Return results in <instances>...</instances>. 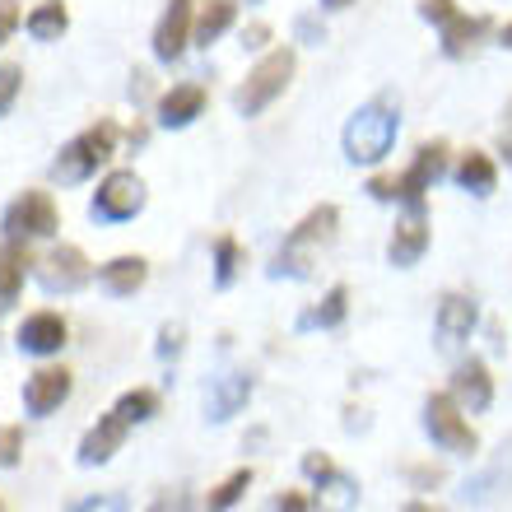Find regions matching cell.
<instances>
[{
	"mask_svg": "<svg viewBox=\"0 0 512 512\" xmlns=\"http://www.w3.org/2000/svg\"><path fill=\"white\" fill-rule=\"evenodd\" d=\"M396 131H401V103H396L391 94L368 98L364 108L345 122V135H340L345 159H350V163H368V168H373V163H382L391 154Z\"/></svg>",
	"mask_w": 512,
	"mask_h": 512,
	"instance_id": "6da1fadb",
	"label": "cell"
},
{
	"mask_svg": "<svg viewBox=\"0 0 512 512\" xmlns=\"http://www.w3.org/2000/svg\"><path fill=\"white\" fill-rule=\"evenodd\" d=\"M336 224H340V210H336V205H317V210H308V215H303L294 229H289L284 247L275 252V261H270V275H275V280H280V275H289V280H308L312 266H317V252H322V247L336 238Z\"/></svg>",
	"mask_w": 512,
	"mask_h": 512,
	"instance_id": "7a4b0ae2",
	"label": "cell"
},
{
	"mask_svg": "<svg viewBox=\"0 0 512 512\" xmlns=\"http://www.w3.org/2000/svg\"><path fill=\"white\" fill-rule=\"evenodd\" d=\"M19 457H24V429L19 424H0V471L19 466Z\"/></svg>",
	"mask_w": 512,
	"mask_h": 512,
	"instance_id": "4dcf8cb0",
	"label": "cell"
},
{
	"mask_svg": "<svg viewBox=\"0 0 512 512\" xmlns=\"http://www.w3.org/2000/svg\"><path fill=\"white\" fill-rule=\"evenodd\" d=\"M238 270H243V247L233 233H219L215 238V289H229L238 280Z\"/></svg>",
	"mask_w": 512,
	"mask_h": 512,
	"instance_id": "f1b7e54d",
	"label": "cell"
},
{
	"mask_svg": "<svg viewBox=\"0 0 512 512\" xmlns=\"http://www.w3.org/2000/svg\"><path fill=\"white\" fill-rule=\"evenodd\" d=\"M140 210H145V182H140L135 168L108 173L98 182L94 201H89V215L103 219V224H126V219H135Z\"/></svg>",
	"mask_w": 512,
	"mask_h": 512,
	"instance_id": "ba28073f",
	"label": "cell"
},
{
	"mask_svg": "<svg viewBox=\"0 0 512 512\" xmlns=\"http://www.w3.org/2000/svg\"><path fill=\"white\" fill-rule=\"evenodd\" d=\"M326 10H345V5H354V0H322Z\"/></svg>",
	"mask_w": 512,
	"mask_h": 512,
	"instance_id": "ee69618b",
	"label": "cell"
},
{
	"mask_svg": "<svg viewBox=\"0 0 512 512\" xmlns=\"http://www.w3.org/2000/svg\"><path fill=\"white\" fill-rule=\"evenodd\" d=\"M266 42H270V28H266V24H252V28L243 33V47H247V52H261Z\"/></svg>",
	"mask_w": 512,
	"mask_h": 512,
	"instance_id": "60d3db41",
	"label": "cell"
},
{
	"mask_svg": "<svg viewBox=\"0 0 512 512\" xmlns=\"http://www.w3.org/2000/svg\"><path fill=\"white\" fill-rule=\"evenodd\" d=\"M0 512H5V508H0Z\"/></svg>",
	"mask_w": 512,
	"mask_h": 512,
	"instance_id": "c3c4849f",
	"label": "cell"
},
{
	"mask_svg": "<svg viewBox=\"0 0 512 512\" xmlns=\"http://www.w3.org/2000/svg\"><path fill=\"white\" fill-rule=\"evenodd\" d=\"M424 433H429L443 452H452V457H471L475 447H480L471 419L452 401V391H433L429 401H424Z\"/></svg>",
	"mask_w": 512,
	"mask_h": 512,
	"instance_id": "8992f818",
	"label": "cell"
},
{
	"mask_svg": "<svg viewBox=\"0 0 512 512\" xmlns=\"http://www.w3.org/2000/svg\"><path fill=\"white\" fill-rule=\"evenodd\" d=\"M145 512H196V503H191L187 489H163V494L149 503Z\"/></svg>",
	"mask_w": 512,
	"mask_h": 512,
	"instance_id": "836d02e7",
	"label": "cell"
},
{
	"mask_svg": "<svg viewBox=\"0 0 512 512\" xmlns=\"http://www.w3.org/2000/svg\"><path fill=\"white\" fill-rule=\"evenodd\" d=\"M149 280V261L145 256H112L108 266H98V284L112 298H131L135 289H145Z\"/></svg>",
	"mask_w": 512,
	"mask_h": 512,
	"instance_id": "ffe728a7",
	"label": "cell"
},
{
	"mask_svg": "<svg viewBox=\"0 0 512 512\" xmlns=\"http://www.w3.org/2000/svg\"><path fill=\"white\" fill-rule=\"evenodd\" d=\"M429 252V210L424 205H405V215L396 219V229L387 238V261L396 270L419 266V256Z\"/></svg>",
	"mask_w": 512,
	"mask_h": 512,
	"instance_id": "8fae6325",
	"label": "cell"
},
{
	"mask_svg": "<svg viewBox=\"0 0 512 512\" xmlns=\"http://www.w3.org/2000/svg\"><path fill=\"white\" fill-rule=\"evenodd\" d=\"M503 489H512V438H503L499 452H494V461H489L485 471H475L471 480L461 485V503H475V508H485V503L499 499Z\"/></svg>",
	"mask_w": 512,
	"mask_h": 512,
	"instance_id": "5bb4252c",
	"label": "cell"
},
{
	"mask_svg": "<svg viewBox=\"0 0 512 512\" xmlns=\"http://www.w3.org/2000/svg\"><path fill=\"white\" fill-rule=\"evenodd\" d=\"M187 42H196V5L191 0H168L159 28H154V56L163 66H173V61H182Z\"/></svg>",
	"mask_w": 512,
	"mask_h": 512,
	"instance_id": "30bf717a",
	"label": "cell"
},
{
	"mask_svg": "<svg viewBox=\"0 0 512 512\" xmlns=\"http://www.w3.org/2000/svg\"><path fill=\"white\" fill-rule=\"evenodd\" d=\"M247 489H252V466H243V471H233L229 480H219L215 489H210V499H205V512H229L233 503L243 499Z\"/></svg>",
	"mask_w": 512,
	"mask_h": 512,
	"instance_id": "f546056e",
	"label": "cell"
},
{
	"mask_svg": "<svg viewBox=\"0 0 512 512\" xmlns=\"http://www.w3.org/2000/svg\"><path fill=\"white\" fill-rule=\"evenodd\" d=\"M28 28V38H38V42H56L61 33L70 28V10H66V0H42V5H33L24 19Z\"/></svg>",
	"mask_w": 512,
	"mask_h": 512,
	"instance_id": "484cf974",
	"label": "cell"
},
{
	"mask_svg": "<svg viewBox=\"0 0 512 512\" xmlns=\"http://www.w3.org/2000/svg\"><path fill=\"white\" fill-rule=\"evenodd\" d=\"M336 471V461L326 457V452H308V457H303V475H308V480H322V475H331Z\"/></svg>",
	"mask_w": 512,
	"mask_h": 512,
	"instance_id": "f35d334b",
	"label": "cell"
},
{
	"mask_svg": "<svg viewBox=\"0 0 512 512\" xmlns=\"http://www.w3.org/2000/svg\"><path fill=\"white\" fill-rule=\"evenodd\" d=\"M452 177H457L461 191H471V196H489V191L499 187V163L489 159L485 149H466L457 159V168H452Z\"/></svg>",
	"mask_w": 512,
	"mask_h": 512,
	"instance_id": "7402d4cb",
	"label": "cell"
},
{
	"mask_svg": "<svg viewBox=\"0 0 512 512\" xmlns=\"http://www.w3.org/2000/svg\"><path fill=\"white\" fill-rule=\"evenodd\" d=\"M205 112V84H173L168 94L159 98V126H168V131H182V126H191L196 117Z\"/></svg>",
	"mask_w": 512,
	"mask_h": 512,
	"instance_id": "d6986e66",
	"label": "cell"
},
{
	"mask_svg": "<svg viewBox=\"0 0 512 512\" xmlns=\"http://www.w3.org/2000/svg\"><path fill=\"white\" fill-rule=\"evenodd\" d=\"M89 280H94V261L70 243L52 247V252L38 261V284L47 294H80Z\"/></svg>",
	"mask_w": 512,
	"mask_h": 512,
	"instance_id": "9c48e42d",
	"label": "cell"
},
{
	"mask_svg": "<svg viewBox=\"0 0 512 512\" xmlns=\"http://www.w3.org/2000/svg\"><path fill=\"white\" fill-rule=\"evenodd\" d=\"M354 503H359V485L340 471L322 475L317 489H312V508L317 512H354Z\"/></svg>",
	"mask_w": 512,
	"mask_h": 512,
	"instance_id": "cb8c5ba5",
	"label": "cell"
},
{
	"mask_svg": "<svg viewBox=\"0 0 512 512\" xmlns=\"http://www.w3.org/2000/svg\"><path fill=\"white\" fill-rule=\"evenodd\" d=\"M177 354H182V326H163L159 331V359H177Z\"/></svg>",
	"mask_w": 512,
	"mask_h": 512,
	"instance_id": "74e56055",
	"label": "cell"
},
{
	"mask_svg": "<svg viewBox=\"0 0 512 512\" xmlns=\"http://www.w3.org/2000/svg\"><path fill=\"white\" fill-rule=\"evenodd\" d=\"M475 322H480V303L466 294H447L438 303V350H461L466 340H471Z\"/></svg>",
	"mask_w": 512,
	"mask_h": 512,
	"instance_id": "9a60e30c",
	"label": "cell"
},
{
	"mask_svg": "<svg viewBox=\"0 0 512 512\" xmlns=\"http://www.w3.org/2000/svg\"><path fill=\"white\" fill-rule=\"evenodd\" d=\"M70 512H126V494H94V499L75 503Z\"/></svg>",
	"mask_w": 512,
	"mask_h": 512,
	"instance_id": "e575fe53",
	"label": "cell"
},
{
	"mask_svg": "<svg viewBox=\"0 0 512 512\" xmlns=\"http://www.w3.org/2000/svg\"><path fill=\"white\" fill-rule=\"evenodd\" d=\"M247 401H252V378L247 373H219L205 387V419L210 424H229L238 410H247Z\"/></svg>",
	"mask_w": 512,
	"mask_h": 512,
	"instance_id": "ac0fdd59",
	"label": "cell"
},
{
	"mask_svg": "<svg viewBox=\"0 0 512 512\" xmlns=\"http://www.w3.org/2000/svg\"><path fill=\"white\" fill-rule=\"evenodd\" d=\"M117 135L122 131H117L112 122H98V126H89V131H80L75 140H66L61 154H56V163H52V177L61 182V187H80V182H89V177L117 154Z\"/></svg>",
	"mask_w": 512,
	"mask_h": 512,
	"instance_id": "277c9868",
	"label": "cell"
},
{
	"mask_svg": "<svg viewBox=\"0 0 512 512\" xmlns=\"http://www.w3.org/2000/svg\"><path fill=\"white\" fill-rule=\"evenodd\" d=\"M503 154H508V163H512V131H503Z\"/></svg>",
	"mask_w": 512,
	"mask_h": 512,
	"instance_id": "bcb514c9",
	"label": "cell"
},
{
	"mask_svg": "<svg viewBox=\"0 0 512 512\" xmlns=\"http://www.w3.org/2000/svg\"><path fill=\"white\" fill-rule=\"evenodd\" d=\"M14 28H19V0H0V47L14 38Z\"/></svg>",
	"mask_w": 512,
	"mask_h": 512,
	"instance_id": "8d00e7d4",
	"label": "cell"
},
{
	"mask_svg": "<svg viewBox=\"0 0 512 512\" xmlns=\"http://www.w3.org/2000/svg\"><path fill=\"white\" fill-rule=\"evenodd\" d=\"M503 117H508V122H503V131H512V103H508V112H503Z\"/></svg>",
	"mask_w": 512,
	"mask_h": 512,
	"instance_id": "7dc6e473",
	"label": "cell"
},
{
	"mask_svg": "<svg viewBox=\"0 0 512 512\" xmlns=\"http://www.w3.org/2000/svg\"><path fill=\"white\" fill-rule=\"evenodd\" d=\"M126 429H131V424H126V419L117 415V410L98 415V424L80 438V452H75V461H80V466H108V461L117 457V452H122Z\"/></svg>",
	"mask_w": 512,
	"mask_h": 512,
	"instance_id": "2e32d148",
	"label": "cell"
},
{
	"mask_svg": "<svg viewBox=\"0 0 512 512\" xmlns=\"http://www.w3.org/2000/svg\"><path fill=\"white\" fill-rule=\"evenodd\" d=\"M19 84H24V70L14 66V61H5V66H0V117L14 108V98H19Z\"/></svg>",
	"mask_w": 512,
	"mask_h": 512,
	"instance_id": "1f68e13d",
	"label": "cell"
},
{
	"mask_svg": "<svg viewBox=\"0 0 512 512\" xmlns=\"http://www.w3.org/2000/svg\"><path fill=\"white\" fill-rule=\"evenodd\" d=\"M238 19V0H201L196 10V47H210L233 28Z\"/></svg>",
	"mask_w": 512,
	"mask_h": 512,
	"instance_id": "603a6c76",
	"label": "cell"
},
{
	"mask_svg": "<svg viewBox=\"0 0 512 512\" xmlns=\"http://www.w3.org/2000/svg\"><path fill=\"white\" fill-rule=\"evenodd\" d=\"M410 480L419 489H438L443 485V466H410Z\"/></svg>",
	"mask_w": 512,
	"mask_h": 512,
	"instance_id": "ab89813d",
	"label": "cell"
},
{
	"mask_svg": "<svg viewBox=\"0 0 512 512\" xmlns=\"http://www.w3.org/2000/svg\"><path fill=\"white\" fill-rule=\"evenodd\" d=\"M24 280H28V256L10 238V243H0V308H10L14 298H19Z\"/></svg>",
	"mask_w": 512,
	"mask_h": 512,
	"instance_id": "4316f807",
	"label": "cell"
},
{
	"mask_svg": "<svg viewBox=\"0 0 512 512\" xmlns=\"http://www.w3.org/2000/svg\"><path fill=\"white\" fill-rule=\"evenodd\" d=\"M298 33H303V38H312V42H322V33H317V24H312V19H298Z\"/></svg>",
	"mask_w": 512,
	"mask_h": 512,
	"instance_id": "b9f144b4",
	"label": "cell"
},
{
	"mask_svg": "<svg viewBox=\"0 0 512 512\" xmlns=\"http://www.w3.org/2000/svg\"><path fill=\"white\" fill-rule=\"evenodd\" d=\"M401 512H443V508H433V503H405Z\"/></svg>",
	"mask_w": 512,
	"mask_h": 512,
	"instance_id": "7bdbcfd3",
	"label": "cell"
},
{
	"mask_svg": "<svg viewBox=\"0 0 512 512\" xmlns=\"http://www.w3.org/2000/svg\"><path fill=\"white\" fill-rule=\"evenodd\" d=\"M345 312H350V289H345V284H331L322 303L298 317V331H331V326L345 322Z\"/></svg>",
	"mask_w": 512,
	"mask_h": 512,
	"instance_id": "d4e9b609",
	"label": "cell"
},
{
	"mask_svg": "<svg viewBox=\"0 0 512 512\" xmlns=\"http://www.w3.org/2000/svg\"><path fill=\"white\" fill-rule=\"evenodd\" d=\"M294 66H298V56L289 52V47H280V52H266L252 70H247V80L233 89V108L243 112V117H261V112H266L270 103H275V98L289 89V80H294Z\"/></svg>",
	"mask_w": 512,
	"mask_h": 512,
	"instance_id": "5b68a950",
	"label": "cell"
},
{
	"mask_svg": "<svg viewBox=\"0 0 512 512\" xmlns=\"http://www.w3.org/2000/svg\"><path fill=\"white\" fill-rule=\"evenodd\" d=\"M117 415L126 419V424H145V419L159 415V391L154 387H131L117 396V405H112Z\"/></svg>",
	"mask_w": 512,
	"mask_h": 512,
	"instance_id": "83f0119b",
	"label": "cell"
},
{
	"mask_svg": "<svg viewBox=\"0 0 512 512\" xmlns=\"http://www.w3.org/2000/svg\"><path fill=\"white\" fill-rule=\"evenodd\" d=\"M457 0H419V19H429V24L447 28L452 19H457Z\"/></svg>",
	"mask_w": 512,
	"mask_h": 512,
	"instance_id": "d6a6232c",
	"label": "cell"
},
{
	"mask_svg": "<svg viewBox=\"0 0 512 512\" xmlns=\"http://www.w3.org/2000/svg\"><path fill=\"white\" fill-rule=\"evenodd\" d=\"M70 387H75L70 368H56V364L38 368V373H28V382H24V410H28L33 419L56 415V410L66 405Z\"/></svg>",
	"mask_w": 512,
	"mask_h": 512,
	"instance_id": "4fadbf2b",
	"label": "cell"
},
{
	"mask_svg": "<svg viewBox=\"0 0 512 512\" xmlns=\"http://www.w3.org/2000/svg\"><path fill=\"white\" fill-rule=\"evenodd\" d=\"M61 229V215H56V201L47 196V191H19L10 205H5V215H0V233L5 238H24V243H33V238H52V233Z\"/></svg>",
	"mask_w": 512,
	"mask_h": 512,
	"instance_id": "52a82bcc",
	"label": "cell"
},
{
	"mask_svg": "<svg viewBox=\"0 0 512 512\" xmlns=\"http://www.w3.org/2000/svg\"><path fill=\"white\" fill-rule=\"evenodd\" d=\"M452 401L466 410V415H485L494 405V378H489L485 359H461L457 373H452Z\"/></svg>",
	"mask_w": 512,
	"mask_h": 512,
	"instance_id": "e0dca14e",
	"label": "cell"
},
{
	"mask_svg": "<svg viewBox=\"0 0 512 512\" xmlns=\"http://www.w3.org/2000/svg\"><path fill=\"white\" fill-rule=\"evenodd\" d=\"M270 512H317V508H312L308 494H298V489H284V494H275Z\"/></svg>",
	"mask_w": 512,
	"mask_h": 512,
	"instance_id": "d590c367",
	"label": "cell"
},
{
	"mask_svg": "<svg viewBox=\"0 0 512 512\" xmlns=\"http://www.w3.org/2000/svg\"><path fill=\"white\" fill-rule=\"evenodd\" d=\"M70 340V326L61 312H28L24 322H19V331H14V345L24 354H33V359H52V354L66 350Z\"/></svg>",
	"mask_w": 512,
	"mask_h": 512,
	"instance_id": "7c38bea8",
	"label": "cell"
},
{
	"mask_svg": "<svg viewBox=\"0 0 512 512\" xmlns=\"http://www.w3.org/2000/svg\"><path fill=\"white\" fill-rule=\"evenodd\" d=\"M499 42H503V47H508V52H512V24H508V28H503V33H499Z\"/></svg>",
	"mask_w": 512,
	"mask_h": 512,
	"instance_id": "f6af8a7d",
	"label": "cell"
},
{
	"mask_svg": "<svg viewBox=\"0 0 512 512\" xmlns=\"http://www.w3.org/2000/svg\"><path fill=\"white\" fill-rule=\"evenodd\" d=\"M447 140H429V145L415 149L410 168L396 177H373L368 182V196L373 201H401V205H424V196L433 191V182L447 173Z\"/></svg>",
	"mask_w": 512,
	"mask_h": 512,
	"instance_id": "3957f363",
	"label": "cell"
},
{
	"mask_svg": "<svg viewBox=\"0 0 512 512\" xmlns=\"http://www.w3.org/2000/svg\"><path fill=\"white\" fill-rule=\"evenodd\" d=\"M489 14H457L447 28H438L443 33V56H452V61H461V56H471L480 42L489 38Z\"/></svg>",
	"mask_w": 512,
	"mask_h": 512,
	"instance_id": "44dd1931",
	"label": "cell"
}]
</instances>
